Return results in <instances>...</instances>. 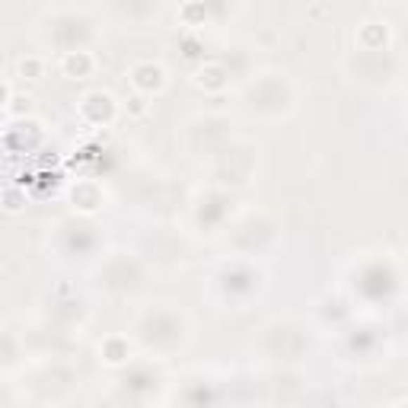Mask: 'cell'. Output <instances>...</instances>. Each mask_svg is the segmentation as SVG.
<instances>
[{
  "label": "cell",
  "mask_w": 408,
  "mask_h": 408,
  "mask_svg": "<svg viewBox=\"0 0 408 408\" xmlns=\"http://www.w3.org/2000/svg\"><path fill=\"white\" fill-rule=\"evenodd\" d=\"M131 80L138 90L144 93H159L163 86H166V70L159 67V64H138V67L131 70Z\"/></svg>",
  "instance_id": "cell-1"
},
{
  "label": "cell",
  "mask_w": 408,
  "mask_h": 408,
  "mask_svg": "<svg viewBox=\"0 0 408 408\" xmlns=\"http://www.w3.org/2000/svg\"><path fill=\"white\" fill-rule=\"evenodd\" d=\"M61 67H64V74L80 77V74H86V70H93V58L86 55V51H67L64 61H61Z\"/></svg>",
  "instance_id": "cell-2"
},
{
  "label": "cell",
  "mask_w": 408,
  "mask_h": 408,
  "mask_svg": "<svg viewBox=\"0 0 408 408\" xmlns=\"http://www.w3.org/2000/svg\"><path fill=\"white\" fill-rule=\"evenodd\" d=\"M4 201H7V211H20L22 208V198L16 195V188H7V192H4Z\"/></svg>",
  "instance_id": "cell-3"
}]
</instances>
